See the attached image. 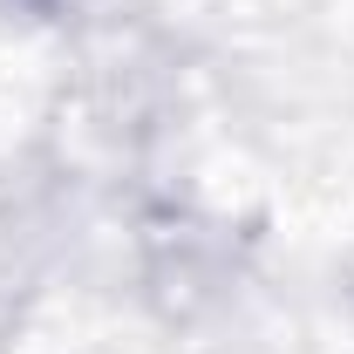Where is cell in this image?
<instances>
[{
  "mask_svg": "<svg viewBox=\"0 0 354 354\" xmlns=\"http://www.w3.org/2000/svg\"><path fill=\"white\" fill-rule=\"evenodd\" d=\"M28 7H55V0H28Z\"/></svg>",
  "mask_w": 354,
  "mask_h": 354,
  "instance_id": "obj_1",
  "label": "cell"
}]
</instances>
